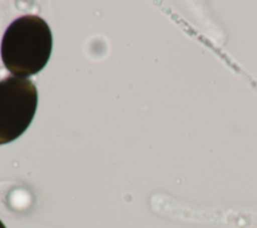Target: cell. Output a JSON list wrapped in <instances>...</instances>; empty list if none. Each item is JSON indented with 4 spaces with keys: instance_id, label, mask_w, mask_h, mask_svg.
<instances>
[{
    "instance_id": "7a4b0ae2",
    "label": "cell",
    "mask_w": 257,
    "mask_h": 228,
    "mask_svg": "<svg viewBox=\"0 0 257 228\" xmlns=\"http://www.w3.org/2000/svg\"><path fill=\"white\" fill-rule=\"evenodd\" d=\"M38 93L28 78L8 76L0 81V145L19 138L36 112Z\"/></svg>"
},
{
    "instance_id": "6da1fadb",
    "label": "cell",
    "mask_w": 257,
    "mask_h": 228,
    "mask_svg": "<svg viewBox=\"0 0 257 228\" xmlns=\"http://www.w3.org/2000/svg\"><path fill=\"white\" fill-rule=\"evenodd\" d=\"M52 33L44 19L24 15L15 19L4 32L1 58L4 66L18 77L38 73L52 51Z\"/></svg>"
},
{
    "instance_id": "3957f363",
    "label": "cell",
    "mask_w": 257,
    "mask_h": 228,
    "mask_svg": "<svg viewBox=\"0 0 257 228\" xmlns=\"http://www.w3.org/2000/svg\"><path fill=\"white\" fill-rule=\"evenodd\" d=\"M0 228H6L5 225H4V223H3L1 220H0Z\"/></svg>"
}]
</instances>
